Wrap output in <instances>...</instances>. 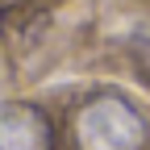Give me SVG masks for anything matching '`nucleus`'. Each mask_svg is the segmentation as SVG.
<instances>
[{
	"instance_id": "2",
	"label": "nucleus",
	"mask_w": 150,
	"mask_h": 150,
	"mask_svg": "<svg viewBox=\"0 0 150 150\" xmlns=\"http://www.w3.org/2000/svg\"><path fill=\"white\" fill-rule=\"evenodd\" d=\"M0 150H50V125L33 104H0Z\"/></svg>"
},
{
	"instance_id": "1",
	"label": "nucleus",
	"mask_w": 150,
	"mask_h": 150,
	"mask_svg": "<svg viewBox=\"0 0 150 150\" xmlns=\"http://www.w3.org/2000/svg\"><path fill=\"white\" fill-rule=\"evenodd\" d=\"M75 142H79V150H142L146 146V121L121 96H100L79 112Z\"/></svg>"
}]
</instances>
